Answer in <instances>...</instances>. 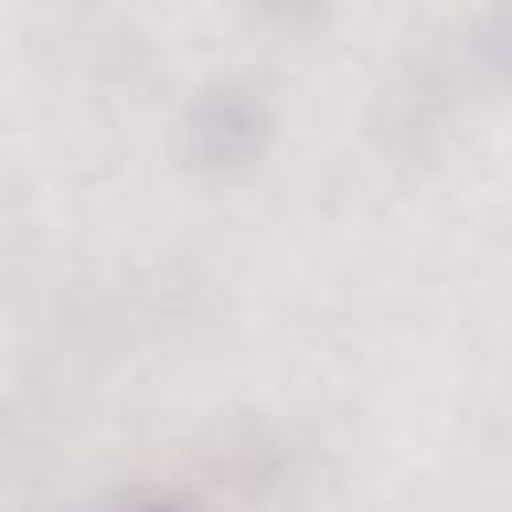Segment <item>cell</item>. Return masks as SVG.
Segmentation results:
<instances>
[{"instance_id": "7a4b0ae2", "label": "cell", "mask_w": 512, "mask_h": 512, "mask_svg": "<svg viewBox=\"0 0 512 512\" xmlns=\"http://www.w3.org/2000/svg\"><path fill=\"white\" fill-rule=\"evenodd\" d=\"M492 48H496V60L512 72V16H508V24L500 32H492Z\"/></svg>"}, {"instance_id": "6da1fadb", "label": "cell", "mask_w": 512, "mask_h": 512, "mask_svg": "<svg viewBox=\"0 0 512 512\" xmlns=\"http://www.w3.org/2000/svg\"><path fill=\"white\" fill-rule=\"evenodd\" d=\"M260 108L240 92L208 96L192 116V152L204 164H236L260 144Z\"/></svg>"}, {"instance_id": "3957f363", "label": "cell", "mask_w": 512, "mask_h": 512, "mask_svg": "<svg viewBox=\"0 0 512 512\" xmlns=\"http://www.w3.org/2000/svg\"><path fill=\"white\" fill-rule=\"evenodd\" d=\"M140 512H172V508H140Z\"/></svg>"}]
</instances>
